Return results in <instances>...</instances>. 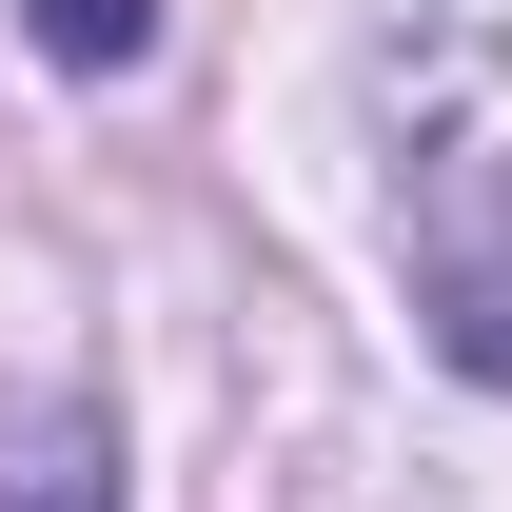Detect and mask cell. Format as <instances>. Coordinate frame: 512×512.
I'll return each mask as SVG.
<instances>
[{
	"label": "cell",
	"instance_id": "obj_1",
	"mask_svg": "<svg viewBox=\"0 0 512 512\" xmlns=\"http://www.w3.org/2000/svg\"><path fill=\"white\" fill-rule=\"evenodd\" d=\"M394 237H414V316H434V355L512 394V138L453 119L434 158H414V197H394Z\"/></svg>",
	"mask_w": 512,
	"mask_h": 512
},
{
	"label": "cell",
	"instance_id": "obj_2",
	"mask_svg": "<svg viewBox=\"0 0 512 512\" xmlns=\"http://www.w3.org/2000/svg\"><path fill=\"white\" fill-rule=\"evenodd\" d=\"M0 512H119V414L99 394H40L0 434Z\"/></svg>",
	"mask_w": 512,
	"mask_h": 512
},
{
	"label": "cell",
	"instance_id": "obj_3",
	"mask_svg": "<svg viewBox=\"0 0 512 512\" xmlns=\"http://www.w3.org/2000/svg\"><path fill=\"white\" fill-rule=\"evenodd\" d=\"M20 40H40L60 79H138L158 60V0H20Z\"/></svg>",
	"mask_w": 512,
	"mask_h": 512
}]
</instances>
